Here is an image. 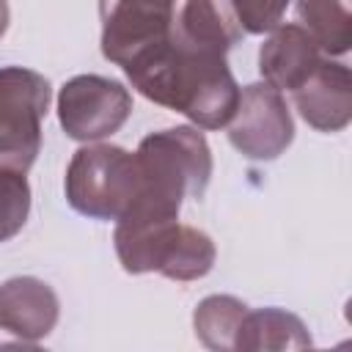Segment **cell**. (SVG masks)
<instances>
[{
    "mask_svg": "<svg viewBox=\"0 0 352 352\" xmlns=\"http://www.w3.org/2000/svg\"><path fill=\"white\" fill-rule=\"evenodd\" d=\"M124 74L148 102L187 116L201 129L226 126L239 102V85L226 55L184 41L176 25L170 41L157 55Z\"/></svg>",
    "mask_w": 352,
    "mask_h": 352,
    "instance_id": "1",
    "label": "cell"
},
{
    "mask_svg": "<svg viewBox=\"0 0 352 352\" xmlns=\"http://www.w3.org/2000/svg\"><path fill=\"white\" fill-rule=\"evenodd\" d=\"M135 160L140 192L124 217H179L184 198H201L206 192L212 151L206 138L192 126H170L146 135Z\"/></svg>",
    "mask_w": 352,
    "mask_h": 352,
    "instance_id": "2",
    "label": "cell"
},
{
    "mask_svg": "<svg viewBox=\"0 0 352 352\" xmlns=\"http://www.w3.org/2000/svg\"><path fill=\"white\" fill-rule=\"evenodd\" d=\"M140 192L138 160L121 146L94 143L74 151L66 170V201L91 220H121Z\"/></svg>",
    "mask_w": 352,
    "mask_h": 352,
    "instance_id": "3",
    "label": "cell"
},
{
    "mask_svg": "<svg viewBox=\"0 0 352 352\" xmlns=\"http://www.w3.org/2000/svg\"><path fill=\"white\" fill-rule=\"evenodd\" d=\"M50 96L44 74L25 66L0 69V168L28 173L36 162Z\"/></svg>",
    "mask_w": 352,
    "mask_h": 352,
    "instance_id": "4",
    "label": "cell"
},
{
    "mask_svg": "<svg viewBox=\"0 0 352 352\" xmlns=\"http://www.w3.org/2000/svg\"><path fill=\"white\" fill-rule=\"evenodd\" d=\"M99 19L102 55L129 72L170 41L176 0H99Z\"/></svg>",
    "mask_w": 352,
    "mask_h": 352,
    "instance_id": "5",
    "label": "cell"
},
{
    "mask_svg": "<svg viewBox=\"0 0 352 352\" xmlns=\"http://www.w3.org/2000/svg\"><path fill=\"white\" fill-rule=\"evenodd\" d=\"M132 113V94L110 77L77 74L58 94V121L72 140L94 143L118 132Z\"/></svg>",
    "mask_w": 352,
    "mask_h": 352,
    "instance_id": "6",
    "label": "cell"
},
{
    "mask_svg": "<svg viewBox=\"0 0 352 352\" xmlns=\"http://www.w3.org/2000/svg\"><path fill=\"white\" fill-rule=\"evenodd\" d=\"M228 140L242 157L256 162L280 157L294 140V121L283 94L267 82L239 88V102L228 121Z\"/></svg>",
    "mask_w": 352,
    "mask_h": 352,
    "instance_id": "7",
    "label": "cell"
},
{
    "mask_svg": "<svg viewBox=\"0 0 352 352\" xmlns=\"http://www.w3.org/2000/svg\"><path fill=\"white\" fill-rule=\"evenodd\" d=\"M292 96L305 124L319 132H341L352 118V74L344 63L322 58Z\"/></svg>",
    "mask_w": 352,
    "mask_h": 352,
    "instance_id": "8",
    "label": "cell"
},
{
    "mask_svg": "<svg viewBox=\"0 0 352 352\" xmlns=\"http://www.w3.org/2000/svg\"><path fill=\"white\" fill-rule=\"evenodd\" d=\"M58 294L50 283L19 275L0 286V330L22 341H38L52 333L58 322Z\"/></svg>",
    "mask_w": 352,
    "mask_h": 352,
    "instance_id": "9",
    "label": "cell"
},
{
    "mask_svg": "<svg viewBox=\"0 0 352 352\" xmlns=\"http://www.w3.org/2000/svg\"><path fill=\"white\" fill-rule=\"evenodd\" d=\"M322 50L302 25H278L258 50V72L267 85L278 91H294L316 66Z\"/></svg>",
    "mask_w": 352,
    "mask_h": 352,
    "instance_id": "10",
    "label": "cell"
},
{
    "mask_svg": "<svg viewBox=\"0 0 352 352\" xmlns=\"http://www.w3.org/2000/svg\"><path fill=\"white\" fill-rule=\"evenodd\" d=\"M176 33L195 47L223 55L242 38V28L228 0H184V8L176 19Z\"/></svg>",
    "mask_w": 352,
    "mask_h": 352,
    "instance_id": "11",
    "label": "cell"
},
{
    "mask_svg": "<svg viewBox=\"0 0 352 352\" xmlns=\"http://www.w3.org/2000/svg\"><path fill=\"white\" fill-rule=\"evenodd\" d=\"M311 346V333L300 316L283 308H258L242 316L236 333V352L242 349H305Z\"/></svg>",
    "mask_w": 352,
    "mask_h": 352,
    "instance_id": "12",
    "label": "cell"
},
{
    "mask_svg": "<svg viewBox=\"0 0 352 352\" xmlns=\"http://www.w3.org/2000/svg\"><path fill=\"white\" fill-rule=\"evenodd\" d=\"M300 25L327 55H344L352 44L349 0H297Z\"/></svg>",
    "mask_w": 352,
    "mask_h": 352,
    "instance_id": "13",
    "label": "cell"
},
{
    "mask_svg": "<svg viewBox=\"0 0 352 352\" xmlns=\"http://www.w3.org/2000/svg\"><path fill=\"white\" fill-rule=\"evenodd\" d=\"M245 314H248V305L231 294H212L201 300L192 314V327H195L198 341L220 352L234 349Z\"/></svg>",
    "mask_w": 352,
    "mask_h": 352,
    "instance_id": "14",
    "label": "cell"
},
{
    "mask_svg": "<svg viewBox=\"0 0 352 352\" xmlns=\"http://www.w3.org/2000/svg\"><path fill=\"white\" fill-rule=\"evenodd\" d=\"M214 264V242L209 239V234L184 226L182 239L176 245V253L165 270V278L170 280H198L204 278Z\"/></svg>",
    "mask_w": 352,
    "mask_h": 352,
    "instance_id": "15",
    "label": "cell"
},
{
    "mask_svg": "<svg viewBox=\"0 0 352 352\" xmlns=\"http://www.w3.org/2000/svg\"><path fill=\"white\" fill-rule=\"evenodd\" d=\"M30 187L22 170L0 168V242L16 236L28 223Z\"/></svg>",
    "mask_w": 352,
    "mask_h": 352,
    "instance_id": "16",
    "label": "cell"
},
{
    "mask_svg": "<svg viewBox=\"0 0 352 352\" xmlns=\"http://www.w3.org/2000/svg\"><path fill=\"white\" fill-rule=\"evenodd\" d=\"M234 16L245 33H270L280 25L292 0H228Z\"/></svg>",
    "mask_w": 352,
    "mask_h": 352,
    "instance_id": "17",
    "label": "cell"
},
{
    "mask_svg": "<svg viewBox=\"0 0 352 352\" xmlns=\"http://www.w3.org/2000/svg\"><path fill=\"white\" fill-rule=\"evenodd\" d=\"M6 28H8V3H6V0H0V38H3Z\"/></svg>",
    "mask_w": 352,
    "mask_h": 352,
    "instance_id": "18",
    "label": "cell"
}]
</instances>
